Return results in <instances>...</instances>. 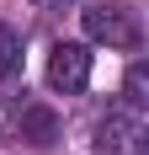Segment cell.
Returning <instances> with one entry per match:
<instances>
[{"label":"cell","mask_w":149,"mask_h":155,"mask_svg":"<svg viewBox=\"0 0 149 155\" xmlns=\"http://www.w3.org/2000/svg\"><path fill=\"white\" fill-rule=\"evenodd\" d=\"M96 155H149V118L138 102L106 107V118L96 123Z\"/></svg>","instance_id":"6da1fadb"},{"label":"cell","mask_w":149,"mask_h":155,"mask_svg":"<svg viewBox=\"0 0 149 155\" xmlns=\"http://www.w3.org/2000/svg\"><path fill=\"white\" fill-rule=\"evenodd\" d=\"M80 21H85V38L90 43H106V48H128L133 54L138 48V11H128L122 0H90L85 11H80Z\"/></svg>","instance_id":"7a4b0ae2"},{"label":"cell","mask_w":149,"mask_h":155,"mask_svg":"<svg viewBox=\"0 0 149 155\" xmlns=\"http://www.w3.org/2000/svg\"><path fill=\"white\" fill-rule=\"evenodd\" d=\"M48 86L64 96L90 86V48L85 43H53L48 48Z\"/></svg>","instance_id":"3957f363"},{"label":"cell","mask_w":149,"mask_h":155,"mask_svg":"<svg viewBox=\"0 0 149 155\" xmlns=\"http://www.w3.org/2000/svg\"><path fill=\"white\" fill-rule=\"evenodd\" d=\"M16 139L27 144V150H53L64 139V123H59V112L48 107V102H27V107L16 112Z\"/></svg>","instance_id":"277c9868"},{"label":"cell","mask_w":149,"mask_h":155,"mask_svg":"<svg viewBox=\"0 0 149 155\" xmlns=\"http://www.w3.org/2000/svg\"><path fill=\"white\" fill-rule=\"evenodd\" d=\"M16 75H21V38L0 21V80H16Z\"/></svg>","instance_id":"5b68a950"},{"label":"cell","mask_w":149,"mask_h":155,"mask_svg":"<svg viewBox=\"0 0 149 155\" xmlns=\"http://www.w3.org/2000/svg\"><path fill=\"white\" fill-rule=\"evenodd\" d=\"M122 102H138V107L149 102V64H133V70H128V80H122Z\"/></svg>","instance_id":"8992f818"},{"label":"cell","mask_w":149,"mask_h":155,"mask_svg":"<svg viewBox=\"0 0 149 155\" xmlns=\"http://www.w3.org/2000/svg\"><path fill=\"white\" fill-rule=\"evenodd\" d=\"M32 5H37V11H48V16H59V11H69L74 0H32Z\"/></svg>","instance_id":"52a82bcc"}]
</instances>
